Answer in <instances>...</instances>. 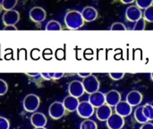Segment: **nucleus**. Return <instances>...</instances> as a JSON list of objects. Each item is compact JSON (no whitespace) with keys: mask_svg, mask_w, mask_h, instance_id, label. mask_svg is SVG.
Here are the masks:
<instances>
[{"mask_svg":"<svg viewBox=\"0 0 153 129\" xmlns=\"http://www.w3.org/2000/svg\"><path fill=\"white\" fill-rule=\"evenodd\" d=\"M82 15L84 22H91L95 21L98 17V11L93 6H86L82 11Z\"/></svg>","mask_w":153,"mask_h":129,"instance_id":"obj_17","label":"nucleus"},{"mask_svg":"<svg viewBox=\"0 0 153 129\" xmlns=\"http://www.w3.org/2000/svg\"><path fill=\"white\" fill-rule=\"evenodd\" d=\"M2 8L5 11V12H8V11H12L13 10V8L16 6L17 4V0H4L2 3Z\"/></svg>","mask_w":153,"mask_h":129,"instance_id":"obj_21","label":"nucleus"},{"mask_svg":"<svg viewBox=\"0 0 153 129\" xmlns=\"http://www.w3.org/2000/svg\"><path fill=\"white\" fill-rule=\"evenodd\" d=\"M126 17L130 22H137L143 18L142 10L137 5H129L126 10Z\"/></svg>","mask_w":153,"mask_h":129,"instance_id":"obj_9","label":"nucleus"},{"mask_svg":"<svg viewBox=\"0 0 153 129\" xmlns=\"http://www.w3.org/2000/svg\"><path fill=\"white\" fill-rule=\"evenodd\" d=\"M140 129H153V123H151V122L145 123L141 127Z\"/></svg>","mask_w":153,"mask_h":129,"instance_id":"obj_33","label":"nucleus"},{"mask_svg":"<svg viewBox=\"0 0 153 129\" xmlns=\"http://www.w3.org/2000/svg\"><path fill=\"white\" fill-rule=\"evenodd\" d=\"M65 75L64 73H53V79H56V80H58V79H61L63 76Z\"/></svg>","mask_w":153,"mask_h":129,"instance_id":"obj_32","label":"nucleus"},{"mask_svg":"<svg viewBox=\"0 0 153 129\" xmlns=\"http://www.w3.org/2000/svg\"><path fill=\"white\" fill-rule=\"evenodd\" d=\"M109 77L114 80V81H119L122 80L125 77V73L124 72H113L109 73Z\"/></svg>","mask_w":153,"mask_h":129,"instance_id":"obj_27","label":"nucleus"},{"mask_svg":"<svg viewBox=\"0 0 153 129\" xmlns=\"http://www.w3.org/2000/svg\"><path fill=\"white\" fill-rule=\"evenodd\" d=\"M2 21L4 26H15V24L20 21V13L16 10H12L5 12L2 16Z\"/></svg>","mask_w":153,"mask_h":129,"instance_id":"obj_8","label":"nucleus"},{"mask_svg":"<svg viewBox=\"0 0 153 129\" xmlns=\"http://www.w3.org/2000/svg\"><path fill=\"white\" fill-rule=\"evenodd\" d=\"M10 128V122L7 119L4 117H0V129Z\"/></svg>","mask_w":153,"mask_h":129,"instance_id":"obj_30","label":"nucleus"},{"mask_svg":"<svg viewBox=\"0 0 153 129\" xmlns=\"http://www.w3.org/2000/svg\"><path fill=\"white\" fill-rule=\"evenodd\" d=\"M68 92H69V95L75 97L77 99L82 97L85 92L82 83L77 80L72 81L68 85Z\"/></svg>","mask_w":153,"mask_h":129,"instance_id":"obj_7","label":"nucleus"},{"mask_svg":"<svg viewBox=\"0 0 153 129\" xmlns=\"http://www.w3.org/2000/svg\"><path fill=\"white\" fill-rule=\"evenodd\" d=\"M45 30L46 31H61L62 25L60 24L59 22H57L56 20H51L47 23Z\"/></svg>","mask_w":153,"mask_h":129,"instance_id":"obj_20","label":"nucleus"},{"mask_svg":"<svg viewBox=\"0 0 153 129\" xmlns=\"http://www.w3.org/2000/svg\"><path fill=\"white\" fill-rule=\"evenodd\" d=\"M151 78H152V80L153 81V73H152V74H151Z\"/></svg>","mask_w":153,"mask_h":129,"instance_id":"obj_39","label":"nucleus"},{"mask_svg":"<svg viewBox=\"0 0 153 129\" xmlns=\"http://www.w3.org/2000/svg\"><path fill=\"white\" fill-rule=\"evenodd\" d=\"M34 129H46L45 128H34Z\"/></svg>","mask_w":153,"mask_h":129,"instance_id":"obj_40","label":"nucleus"},{"mask_svg":"<svg viewBox=\"0 0 153 129\" xmlns=\"http://www.w3.org/2000/svg\"><path fill=\"white\" fill-rule=\"evenodd\" d=\"M134 119L138 123L143 124V125L149 122V120L146 119V117L143 114V106H139L135 110V111H134Z\"/></svg>","mask_w":153,"mask_h":129,"instance_id":"obj_19","label":"nucleus"},{"mask_svg":"<svg viewBox=\"0 0 153 129\" xmlns=\"http://www.w3.org/2000/svg\"><path fill=\"white\" fill-rule=\"evenodd\" d=\"M145 28H146V21L143 17L135 22L133 30L134 31H143V30H145Z\"/></svg>","mask_w":153,"mask_h":129,"instance_id":"obj_25","label":"nucleus"},{"mask_svg":"<svg viewBox=\"0 0 153 129\" xmlns=\"http://www.w3.org/2000/svg\"><path fill=\"white\" fill-rule=\"evenodd\" d=\"M106 104L109 107H116L121 101V94L116 90H111L105 94Z\"/></svg>","mask_w":153,"mask_h":129,"instance_id":"obj_11","label":"nucleus"},{"mask_svg":"<svg viewBox=\"0 0 153 129\" xmlns=\"http://www.w3.org/2000/svg\"><path fill=\"white\" fill-rule=\"evenodd\" d=\"M2 10H3V8H2V4H1V3H0V13H1Z\"/></svg>","mask_w":153,"mask_h":129,"instance_id":"obj_38","label":"nucleus"},{"mask_svg":"<svg viewBox=\"0 0 153 129\" xmlns=\"http://www.w3.org/2000/svg\"><path fill=\"white\" fill-rule=\"evenodd\" d=\"M76 111H77V114L81 118L89 119L94 114L95 110H94V107L89 101H82L80 102Z\"/></svg>","mask_w":153,"mask_h":129,"instance_id":"obj_5","label":"nucleus"},{"mask_svg":"<svg viewBox=\"0 0 153 129\" xmlns=\"http://www.w3.org/2000/svg\"><path fill=\"white\" fill-rule=\"evenodd\" d=\"M112 109L107 104H104L97 109L96 110V117L100 121H108V119L112 115Z\"/></svg>","mask_w":153,"mask_h":129,"instance_id":"obj_15","label":"nucleus"},{"mask_svg":"<svg viewBox=\"0 0 153 129\" xmlns=\"http://www.w3.org/2000/svg\"><path fill=\"white\" fill-rule=\"evenodd\" d=\"M65 23L69 30H78L84 24L82 13L76 10L68 11L65 15Z\"/></svg>","mask_w":153,"mask_h":129,"instance_id":"obj_1","label":"nucleus"},{"mask_svg":"<svg viewBox=\"0 0 153 129\" xmlns=\"http://www.w3.org/2000/svg\"><path fill=\"white\" fill-rule=\"evenodd\" d=\"M4 31H17L18 29L16 28V26L10 25V26H4Z\"/></svg>","mask_w":153,"mask_h":129,"instance_id":"obj_35","label":"nucleus"},{"mask_svg":"<svg viewBox=\"0 0 153 129\" xmlns=\"http://www.w3.org/2000/svg\"><path fill=\"white\" fill-rule=\"evenodd\" d=\"M89 102L94 107V108H100V106L106 104V99L105 94L101 92H96L94 93L90 94L89 96Z\"/></svg>","mask_w":153,"mask_h":129,"instance_id":"obj_13","label":"nucleus"},{"mask_svg":"<svg viewBox=\"0 0 153 129\" xmlns=\"http://www.w3.org/2000/svg\"><path fill=\"white\" fill-rule=\"evenodd\" d=\"M47 122H48V119L46 116L41 112H35L30 117V123L35 128H45V126L47 125Z\"/></svg>","mask_w":153,"mask_h":129,"instance_id":"obj_14","label":"nucleus"},{"mask_svg":"<svg viewBox=\"0 0 153 129\" xmlns=\"http://www.w3.org/2000/svg\"><path fill=\"white\" fill-rule=\"evenodd\" d=\"M126 101L132 107L138 106L143 101V95H142V93L139 91H136V90L131 91L126 95Z\"/></svg>","mask_w":153,"mask_h":129,"instance_id":"obj_18","label":"nucleus"},{"mask_svg":"<svg viewBox=\"0 0 153 129\" xmlns=\"http://www.w3.org/2000/svg\"><path fill=\"white\" fill-rule=\"evenodd\" d=\"M8 91V84L7 83L3 80V79H0V96H3Z\"/></svg>","mask_w":153,"mask_h":129,"instance_id":"obj_28","label":"nucleus"},{"mask_svg":"<svg viewBox=\"0 0 153 129\" xmlns=\"http://www.w3.org/2000/svg\"><path fill=\"white\" fill-rule=\"evenodd\" d=\"M29 16L30 20L36 23L42 22L46 20L47 18V13L45 9H43L40 6H34L30 10Z\"/></svg>","mask_w":153,"mask_h":129,"instance_id":"obj_6","label":"nucleus"},{"mask_svg":"<svg viewBox=\"0 0 153 129\" xmlns=\"http://www.w3.org/2000/svg\"><path fill=\"white\" fill-rule=\"evenodd\" d=\"M116 113L118 114L119 116L123 117L124 119L130 116L132 111H133V107L126 101H121L116 107H115Z\"/></svg>","mask_w":153,"mask_h":129,"instance_id":"obj_12","label":"nucleus"},{"mask_svg":"<svg viewBox=\"0 0 153 129\" xmlns=\"http://www.w3.org/2000/svg\"><path fill=\"white\" fill-rule=\"evenodd\" d=\"M122 3H124V4H133V3H134V0H129V1H125V0H123Z\"/></svg>","mask_w":153,"mask_h":129,"instance_id":"obj_37","label":"nucleus"},{"mask_svg":"<svg viewBox=\"0 0 153 129\" xmlns=\"http://www.w3.org/2000/svg\"><path fill=\"white\" fill-rule=\"evenodd\" d=\"M80 129H98V126L95 121L91 119H85L82 122Z\"/></svg>","mask_w":153,"mask_h":129,"instance_id":"obj_22","label":"nucleus"},{"mask_svg":"<svg viewBox=\"0 0 153 129\" xmlns=\"http://www.w3.org/2000/svg\"><path fill=\"white\" fill-rule=\"evenodd\" d=\"M40 104L39 97L36 94H28L22 101V106L25 111L35 113V111L39 109Z\"/></svg>","mask_w":153,"mask_h":129,"instance_id":"obj_2","label":"nucleus"},{"mask_svg":"<svg viewBox=\"0 0 153 129\" xmlns=\"http://www.w3.org/2000/svg\"><path fill=\"white\" fill-rule=\"evenodd\" d=\"M80 104V101L77 98L73 97L71 95L66 96L64 101H63V105L65 109V110L69 111V112H74L76 111L78 109V106Z\"/></svg>","mask_w":153,"mask_h":129,"instance_id":"obj_16","label":"nucleus"},{"mask_svg":"<svg viewBox=\"0 0 153 129\" xmlns=\"http://www.w3.org/2000/svg\"><path fill=\"white\" fill-rule=\"evenodd\" d=\"M40 76L43 79H45V80H51V79H53V73H49V72H48V73H41Z\"/></svg>","mask_w":153,"mask_h":129,"instance_id":"obj_31","label":"nucleus"},{"mask_svg":"<svg viewBox=\"0 0 153 129\" xmlns=\"http://www.w3.org/2000/svg\"><path fill=\"white\" fill-rule=\"evenodd\" d=\"M26 75H27L28 76H32V77H36V76L40 75V74H39V73H27Z\"/></svg>","mask_w":153,"mask_h":129,"instance_id":"obj_36","label":"nucleus"},{"mask_svg":"<svg viewBox=\"0 0 153 129\" xmlns=\"http://www.w3.org/2000/svg\"><path fill=\"white\" fill-rule=\"evenodd\" d=\"M143 18L145 19L146 22H153V4L149 8H147L146 10H144Z\"/></svg>","mask_w":153,"mask_h":129,"instance_id":"obj_26","label":"nucleus"},{"mask_svg":"<svg viewBox=\"0 0 153 129\" xmlns=\"http://www.w3.org/2000/svg\"><path fill=\"white\" fill-rule=\"evenodd\" d=\"M107 126L109 129H122L125 126V119L118 114H112L107 121Z\"/></svg>","mask_w":153,"mask_h":129,"instance_id":"obj_10","label":"nucleus"},{"mask_svg":"<svg viewBox=\"0 0 153 129\" xmlns=\"http://www.w3.org/2000/svg\"><path fill=\"white\" fill-rule=\"evenodd\" d=\"M136 5L142 10L144 9L146 10L147 8H149L150 6H152L153 4V0H136L135 1Z\"/></svg>","mask_w":153,"mask_h":129,"instance_id":"obj_24","label":"nucleus"},{"mask_svg":"<svg viewBox=\"0 0 153 129\" xmlns=\"http://www.w3.org/2000/svg\"><path fill=\"white\" fill-rule=\"evenodd\" d=\"M92 74L91 73V72H85V73H78V75L80 76V77H82V78H87V77H89L90 75H91Z\"/></svg>","mask_w":153,"mask_h":129,"instance_id":"obj_34","label":"nucleus"},{"mask_svg":"<svg viewBox=\"0 0 153 129\" xmlns=\"http://www.w3.org/2000/svg\"><path fill=\"white\" fill-rule=\"evenodd\" d=\"M82 83L83 84L84 91L86 92L91 94V93H94L96 92H99L100 81L98 80V78L94 75H91L87 78H84Z\"/></svg>","mask_w":153,"mask_h":129,"instance_id":"obj_3","label":"nucleus"},{"mask_svg":"<svg viewBox=\"0 0 153 129\" xmlns=\"http://www.w3.org/2000/svg\"><path fill=\"white\" fill-rule=\"evenodd\" d=\"M143 114L146 119L150 121L153 120V106L151 104L143 105Z\"/></svg>","mask_w":153,"mask_h":129,"instance_id":"obj_23","label":"nucleus"},{"mask_svg":"<svg viewBox=\"0 0 153 129\" xmlns=\"http://www.w3.org/2000/svg\"><path fill=\"white\" fill-rule=\"evenodd\" d=\"M48 114L53 119H60L65 114V109L63 105V102L55 101L53 102L48 109Z\"/></svg>","mask_w":153,"mask_h":129,"instance_id":"obj_4","label":"nucleus"},{"mask_svg":"<svg viewBox=\"0 0 153 129\" xmlns=\"http://www.w3.org/2000/svg\"><path fill=\"white\" fill-rule=\"evenodd\" d=\"M111 31H126V27L122 22H115L110 27Z\"/></svg>","mask_w":153,"mask_h":129,"instance_id":"obj_29","label":"nucleus"}]
</instances>
